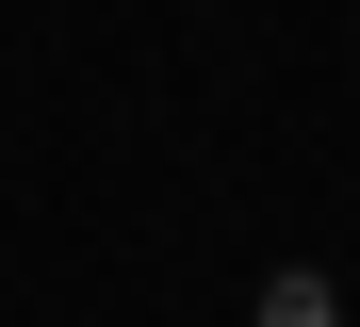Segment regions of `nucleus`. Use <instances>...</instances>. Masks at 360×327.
<instances>
[{
	"label": "nucleus",
	"instance_id": "nucleus-1",
	"mask_svg": "<svg viewBox=\"0 0 360 327\" xmlns=\"http://www.w3.org/2000/svg\"><path fill=\"white\" fill-rule=\"evenodd\" d=\"M262 327H344V311H328V278H278V295H262Z\"/></svg>",
	"mask_w": 360,
	"mask_h": 327
}]
</instances>
